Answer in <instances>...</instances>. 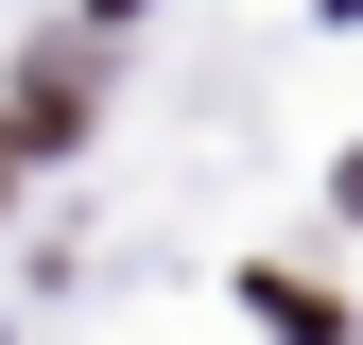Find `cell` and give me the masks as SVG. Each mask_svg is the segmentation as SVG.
<instances>
[{"label": "cell", "mask_w": 363, "mask_h": 345, "mask_svg": "<svg viewBox=\"0 0 363 345\" xmlns=\"http://www.w3.org/2000/svg\"><path fill=\"white\" fill-rule=\"evenodd\" d=\"M18 156H35V139H18V121H0V190H18Z\"/></svg>", "instance_id": "obj_1"}]
</instances>
